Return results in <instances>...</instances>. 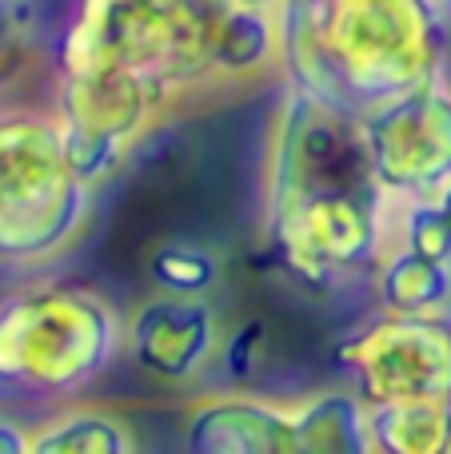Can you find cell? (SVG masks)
Here are the masks:
<instances>
[{
	"label": "cell",
	"mask_w": 451,
	"mask_h": 454,
	"mask_svg": "<svg viewBox=\"0 0 451 454\" xmlns=\"http://www.w3.org/2000/svg\"><path fill=\"white\" fill-rule=\"evenodd\" d=\"M264 235L268 255L304 287L376 271L392 239V200L372 176L356 116L292 84L272 128Z\"/></svg>",
	"instance_id": "1"
},
{
	"label": "cell",
	"mask_w": 451,
	"mask_h": 454,
	"mask_svg": "<svg viewBox=\"0 0 451 454\" xmlns=\"http://www.w3.org/2000/svg\"><path fill=\"white\" fill-rule=\"evenodd\" d=\"M276 16L288 84L344 116L439 76L451 48L436 0H280Z\"/></svg>",
	"instance_id": "2"
},
{
	"label": "cell",
	"mask_w": 451,
	"mask_h": 454,
	"mask_svg": "<svg viewBox=\"0 0 451 454\" xmlns=\"http://www.w3.org/2000/svg\"><path fill=\"white\" fill-rule=\"evenodd\" d=\"M228 0H76L52 52V76L116 72L172 104L212 80V44Z\"/></svg>",
	"instance_id": "3"
},
{
	"label": "cell",
	"mask_w": 451,
	"mask_h": 454,
	"mask_svg": "<svg viewBox=\"0 0 451 454\" xmlns=\"http://www.w3.org/2000/svg\"><path fill=\"white\" fill-rule=\"evenodd\" d=\"M124 343L116 307L88 287L40 283L0 299V387L72 395L108 371Z\"/></svg>",
	"instance_id": "4"
},
{
	"label": "cell",
	"mask_w": 451,
	"mask_h": 454,
	"mask_svg": "<svg viewBox=\"0 0 451 454\" xmlns=\"http://www.w3.org/2000/svg\"><path fill=\"white\" fill-rule=\"evenodd\" d=\"M92 188L68 168L52 112L0 108V259L36 263L76 239Z\"/></svg>",
	"instance_id": "5"
},
{
	"label": "cell",
	"mask_w": 451,
	"mask_h": 454,
	"mask_svg": "<svg viewBox=\"0 0 451 454\" xmlns=\"http://www.w3.org/2000/svg\"><path fill=\"white\" fill-rule=\"evenodd\" d=\"M332 359L352 379L364 407L451 403V315H384L332 343Z\"/></svg>",
	"instance_id": "6"
},
{
	"label": "cell",
	"mask_w": 451,
	"mask_h": 454,
	"mask_svg": "<svg viewBox=\"0 0 451 454\" xmlns=\"http://www.w3.org/2000/svg\"><path fill=\"white\" fill-rule=\"evenodd\" d=\"M376 184L392 204L451 184V84L444 72L356 116Z\"/></svg>",
	"instance_id": "7"
},
{
	"label": "cell",
	"mask_w": 451,
	"mask_h": 454,
	"mask_svg": "<svg viewBox=\"0 0 451 454\" xmlns=\"http://www.w3.org/2000/svg\"><path fill=\"white\" fill-rule=\"evenodd\" d=\"M124 343L144 375L160 383H188L216 359L220 327L204 295L156 291V299L140 303V311L124 327Z\"/></svg>",
	"instance_id": "8"
},
{
	"label": "cell",
	"mask_w": 451,
	"mask_h": 454,
	"mask_svg": "<svg viewBox=\"0 0 451 454\" xmlns=\"http://www.w3.org/2000/svg\"><path fill=\"white\" fill-rule=\"evenodd\" d=\"M184 454H300L292 415L248 395L200 399L184 419Z\"/></svg>",
	"instance_id": "9"
},
{
	"label": "cell",
	"mask_w": 451,
	"mask_h": 454,
	"mask_svg": "<svg viewBox=\"0 0 451 454\" xmlns=\"http://www.w3.org/2000/svg\"><path fill=\"white\" fill-rule=\"evenodd\" d=\"M292 439L300 454H376L368 431V407L356 391H320L296 403Z\"/></svg>",
	"instance_id": "10"
},
{
	"label": "cell",
	"mask_w": 451,
	"mask_h": 454,
	"mask_svg": "<svg viewBox=\"0 0 451 454\" xmlns=\"http://www.w3.org/2000/svg\"><path fill=\"white\" fill-rule=\"evenodd\" d=\"M268 68H280V16L272 8L228 4L216 24L212 80H256Z\"/></svg>",
	"instance_id": "11"
},
{
	"label": "cell",
	"mask_w": 451,
	"mask_h": 454,
	"mask_svg": "<svg viewBox=\"0 0 451 454\" xmlns=\"http://www.w3.org/2000/svg\"><path fill=\"white\" fill-rule=\"evenodd\" d=\"M376 291H380L384 311L392 315L444 311L451 299V263L388 243L380 267H376Z\"/></svg>",
	"instance_id": "12"
},
{
	"label": "cell",
	"mask_w": 451,
	"mask_h": 454,
	"mask_svg": "<svg viewBox=\"0 0 451 454\" xmlns=\"http://www.w3.org/2000/svg\"><path fill=\"white\" fill-rule=\"evenodd\" d=\"M28 454H140L132 423L104 407H72L32 431Z\"/></svg>",
	"instance_id": "13"
},
{
	"label": "cell",
	"mask_w": 451,
	"mask_h": 454,
	"mask_svg": "<svg viewBox=\"0 0 451 454\" xmlns=\"http://www.w3.org/2000/svg\"><path fill=\"white\" fill-rule=\"evenodd\" d=\"M376 454H451V403L368 407Z\"/></svg>",
	"instance_id": "14"
},
{
	"label": "cell",
	"mask_w": 451,
	"mask_h": 454,
	"mask_svg": "<svg viewBox=\"0 0 451 454\" xmlns=\"http://www.w3.org/2000/svg\"><path fill=\"white\" fill-rule=\"evenodd\" d=\"M148 279L164 295H208L220 279V259L196 239H168L152 247Z\"/></svg>",
	"instance_id": "15"
},
{
	"label": "cell",
	"mask_w": 451,
	"mask_h": 454,
	"mask_svg": "<svg viewBox=\"0 0 451 454\" xmlns=\"http://www.w3.org/2000/svg\"><path fill=\"white\" fill-rule=\"evenodd\" d=\"M264 335H268V327H264V319H244V323H240V327L228 335V343L220 347L224 375H228L232 383H244V379L256 371V363H260Z\"/></svg>",
	"instance_id": "16"
},
{
	"label": "cell",
	"mask_w": 451,
	"mask_h": 454,
	"mask_svg": "<svg viewBox=\"0 0 451 454\" xmlns=\"http://www.w3.org/2000/svg\"><path fill=\"white\" fill-rule=\"evenodd\" d=\"M28 44L20 36V24H16L12 0H0V88L12 80V72L28 60Z\"/></svg>",
	"instance_id": "17"
},
{
	"label": "cell",
	"mask_w": 451,
	"mask_h": 454,
	"mask_svg": "<svg viewBox=\"0 0 451 454\" xmlns=\"http://www.w3.org/2000/svg\"><path fill=\"white\" fill-rule=\"evenodd\" d=\"M32 431H24L12 419H0V454H28Z\"/></svg>",
	"instance_id": "18"
},
{
	"label": "cell",
	"mask_w": 451,
	"mask_h": 454,
	"mask_svg": "<svg viewBox=\"0 0 451 454\" xmlns=\"http://www.w3.org/2000/svg\"><path fill=\"white\" fill-rule=\"evenodd\" d=\"M431 207H436L439 223H444V227H447V235H451V184H447V188H439L436 196H431Z\"/></svg>",
	"instance_id": "19"
},
{
	"label": "cell",
	"mask_w": 451,
	"mask_h": 454,
	"mask_svg": "<svg viewBox=\"0 0 451 454\" xmlns=\"http://www.w3.org/2000/svg\"><path fill=\"white\" fill-rule=\"evenodd\" d=\"M228 4H236V8H272V12H276L280 0H228Z\"/></svg>",
	"instance_id": "20"
},
{
	"label": "cell",
	"mask_w": 451,
	"mask_h": 454,
	"mask_svg": "<svg viewBox=\"0 0 451 454\" xmlns=\"http://www.w3.org/2000/svg\"><path fill=\"white\" fill-rule=\"evenodd\" d=\"M436 4H439V8H444V16H447V20H451V0H436Z\"/></svg>",
	"instance_id": "21"
}]
</instances>
